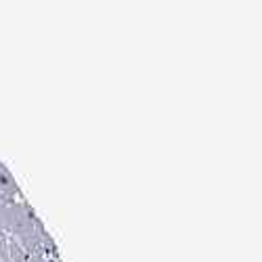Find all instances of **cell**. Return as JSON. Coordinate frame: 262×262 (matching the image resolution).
I'll list each match as a JSON object with an SVG mask.
<instances>
[{
	"label": "cell",
	"instance_id": "cell-1",
	"mask_svg": "<svg viewBox=\"0 0 262 262\" xmlns=\"http://www.w3.org/2000/svg\"><path fill=\"white\" fill-rule=\"evenodd\" d=\"M0 193L7 195L9 200H15V195H19V187L15 183V179L11 177V172L0 164Z\"/></svg>",
	"mask_w": 262,
	"mask_h": 262
},
{
	"label": "cell",
	"instance_id": "cell-2",
	"mask_svg": "<svg viewBox=\"0 0 262 262\" xmlns=\"http://www.w3.org/2000/svg\"><path fill=\"white\" fill-rule=\"evenodd\" d=\"M7 254H9V260L11 262H24L28 258L26 250L21 248V244L17 242L15 237H9V242H7Z\"/></svg>",
	"mask_w": 262,
	"mask_h": 262
},
{
	"label": "cell",
	"instance_id": "cell-3",
	"mask_svg": "<svg viewBox=\"0 0 262 262\" xmlns=\"http://www.w3.org/2000/svg\"><path fill=\"white\" fill-rule=\"evenodd\" d=\"M24 262H49L45 256H28Z\"/></svg>",
	"mask_w": 262,
	"mask_h": 262
},
{
	"label": "cell",
	"instance_id": "cell-4",
	"mask_svg": "<svg viewBox=\"0 0 262 262\" xmlns=\"http://www.w3.org/2000/svg\"><path fill=\"white\" fill-rule=\"evenodd\" d=\"M0 262H11V260H9V258H5V260H0Z\"/></svg>",
	"mask_w": 262,
	"mask_h": 262
}]
</instances>
